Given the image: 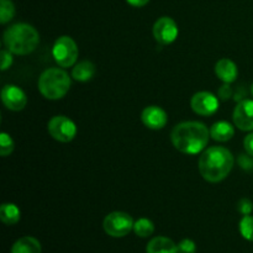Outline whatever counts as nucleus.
Returning a JSON list of instances; mask_svg holds the SVG:
<instances>
[{
	"label": "nucleus",
	"mask_w": 253,
	"mask_h": 253,
	"mask_svg": "<svg viewBox=\"0 0 253 253\" xmlns=\"http://www.w3.org/2000/svg\"><path fill=\"white\" fill-rule=\"evenodd\" d=\"M197 252V245L193 240L184 239L178 244V253H195Z\"/></svg>",
	"instance_id": "23"
},
{
	"label": "nucleus",
	"mask_w": 253,
	"mask_h": 253,
	"mask_svg": "<svg viewBox=\"0 0 253 253\" xmlns=\"http://www.w3.org/2000/svg\"><path fill=\"white\" fill-rule=\"evenodd\" d=\"M240 234L247 241L253 242V216L251 215H245L241 219L239 225Z\"/></svg>",
	"instance_id": "21"
},
{
	"label": "nucleus",
	"mask_w": 253,
	"mask_h": 253,
	"mask_svg": "<svg viewBox=\"0 0 253 253\" xmlns=\"http://www.w3.org/2000/svg\"><path fill=\"white\" fill-rule=\"evenodd\" d=\"M239 165L242 169L245 170H252L253 169V157L247 155H240L239 157Z\"/></svg>",
	"instance_id": "26"
},
{
	"label": "nucleus",
	"mask_w": 253,
	"mask_h": 253,
	"mask_svg": "<svg viewBox=\"0 0 253 253\" xmlns=\"http://www.w3.org/2000/svg\"><path fill=\"white\" fill-rule=\"evenodd\" d=\"M234 155L227 148L212 146L205 150L199 158V172L209 183H219L224 180L234 168Z\"/></svg>",
	"instance_id": "2"
},
{
	"label": "nucleus",
	"mask_w": 253,
	"mask_h": 253,
	"mask_svg": "<svg viewBox=\"0 0 253 253\" xmlns=\"http://www.w3.org/2000/svg\"><path fill=\"white\" fill-rule=\"evenodd\" d=\"M21 219V211L19 207L12 203H4L0 207V220L5 225H16Z\"/></svg>",
	"instance_id": "18"
},
{
	"label": "nucleus",
	"mask_w": 253,
	"mask_h": 253,
	"mask_svg": "<svg viewBox=\"0 0 253 253\" xmlns=\"http://www.w3.org/2000/svg\"><path fill=\"white\" fill-rule=\"evenodd\" d=\"M237 210H239L240 214L245 215H251L253 211V203L249 198H242L240 199V202L237 203Z\"/></svg>",
	"instance_id": "24"
},
{
	"label": "nucleus",
	"mask_w": 253,
	"mask_h": 253,
	"mask_svg": "<svg viewBox=\"0 0 253 253\" xmlns=\"http://www.w3.org/2000/svg\"><path fill=\"white\" fill-rule=\"evenodd\" d=\"M1 100L11 111H21L27 104V96L20 86L7 84L1 89Z\"/></svg>",
	"instance_id": "11"
},
{
	"label": "nucleus",
	"mask_w": 253,
	"mask_h": 253,
	"mask_svg": "<svg viewBox=\"0 0 253 253\" xmlns=\"http://www.w3.org/2000/svg\"><path fill=\"white\" fill-rule=\"evenodd\" d=\"M0 57H1V67H0V69L4 72L6 71V69H9L12 64L11 52H10L9 49H2V51L0 52Z\"/></svg>",
	"instance_id": "25"
},
{
	"label": "nucleus",
	"mask_w": 253,
	"mask_h": 253,
	"mask_svg": "<svg viewBox=\"0 0 253 253\" xmlns=\"http://www.w3.org/2000/svg\"><path fill=\"white\" fill-rule=\"evenodd\" d=\"M251 93H252V95H253V84H252V86H251Z\"/></svg>",
	"instance_id": "30"
},
{
	"label": "nucleus",
	"mask_w": 253,
	"mask_h": 253,
	"mask_svg": "<svg viewBox=\"0 0 253 253\" xmlns=\"http://www.w3.org/2000/svg\"><path fill=\"white\" fill-rule=\"evenodd\" d=\"M15 5L11 0H0V24L5 25L14 19Z\"/></svg>",
	"instance_id": "20"
},
{
	"label": "nucleus",
	"mask_w": 253,
	"mask_h": 253,
	"mask_svg": "<svg viewBox=\"0 0 253 253\" xmlns=\"http://www.w3.org/2000/svg\"><path fill=\"white\" fill-rule=\"evenodd\" d=\"M71 78L61 68H48L40 76L39 90L49 100H58L66 96L71 89Z\"/></svg>",
	"instance_id": "4"
},
{
	"label": "nucleus",
	"mask_w": 253,
	"mask_h": 253,
	"mask_svg": "<svg viewBox=\"0 0 253 253\" xmlns=\"http://www.w3.org/2000/svg\"><path fill=\"white\" fill-rule=\"evenodd\" d=\"M95 74V64L90 61H82L72 69V77L77 82H88Z\"/></svg>",
	"instance_id": "17"
},
{
	"label": "nucleus",
	"mask_w": 253,
	"mask_h": 253,
	"mask_svg": "<svg viewBox=\"0 0 253 253\" xmlns=\"http://www.w3.org/2000/svg\"><path fill=\"white\" fill-rule=\"evenodd\" d=\"M215 74H216L220 81L230 84L234 83L237 79L239 69H237L236 63L234 61L229 58H221L215 64Z\"/></svg>",
	"instance_id": "13"
},
{
	"label": "nucleus",
	"mask_w": 253,
	"mask_h": 253,
	"mask_svg": "<svg viewBox=\"0 0 253 253\" xmlns=\"http://www.w3.org/2000/svg\"><path fill=\"white\" fill-rule=\"evenodd\" d=\"M146 253H178V245L168 237H153L146 246Z\"/></svg>",
	"instance_id": "14"
},
{
	"label": "nucleus",
	"mask_w": 253,
	"mask_h": 253,
	"mask_svg": "<svg viewBox=\"0 0 253 253\" xmlns=\"http://www.w3.org/2000/svg\"><path fill=\"white\" fill-rule=\"evenodd\" d=\"M52 56L59 67L68 68L76 64L78 58V46L72 37L61 36L54 42Z\"/></svg>",
	"instance_id": "6"
},
{
	"label": "nucleus",
	"mask_w": 253,
	"mask_h": 253,
	"mask_svg": "<svg viewBox=\"0 0 253 253\" xmlns=\"http://www.w3.org/2000/svg\"><path fill=\"white\" fill-rule=\"evenodd\" d=\"M48 132L58 142H71L77 135V126L73 121L64 115H56L48 121Z\"/></svg>",
	"instance_id": "7"
},
{
	"label": "nucleus",
	"mask_w": 253,
	"mask_h": 253,
	"mask_svg": "<svg viewBox=\"0 0 253 253\" xmlns=\"http://www.w3.org/2000/svg\"><path fill=\"white\" fill-rule=\"evenodd\" d=\"M235 135V127L227 121H217L210 127V136L217 142H227Z\"/></svg>",
	"instance_id": "15"
},
{
	"label": "nucleus",
	"mask_w": 253,
	"mask_h": 253,
	"mask_svg": "<svg viewBox=\"0 0 253 253\" xmlns=\"http://www.w3.org/2000/svg\"><path fill=\"white\" fill-rule=\"evenodd\" d=\"M210 138V130L200 121H184L173 127L170 141L175 150L185 155H198L205 150Z\"/></svg>",
	"instance_id": "1"
},
{
	"label": "nucleus",
	"mask_w": 253,
	"mask_h": 253,
	"mask_svg": "<svg viewBox=\"0 0 253 253\" xmlns=\"http://www.w3.org/2000/svg\"><path fill=\"white\" fill-rule=\"evenodd\" d=\"M133 219L127 212L123 211H113L106 215L103 221L104 231L106 235L115 239L125 237L133 231Z\"/></svg>",
	"instance_id": "5"
},
{
	"label": "nucleus",
	"mask_w": 253,
	"mask_h": 253,
	"mask_svg": "<svg viewBox=\"0 0 253 253\" xmlns=\"http://www.w3.org/2000/svg\"><path fill=\"white\" fill-rule=\"evenodd\" d=\"M14 147V140L11 138V136L6 132H1V135H0V155H1V157L11 155Z\"/></svg>",
	"instance_id": "22"
},
{
	"label": "nucleus",
	"mask_w": 253,
	"mask_h": 253,
	"mask_svg": "<svg viewBox=\"0 0 253 253\" xmlns=\"http://www.w3.org/2000/svg\"><path fill=\"white\" fill-rule=\"evenodd\" d=\"M244 147L246 152L253 157V132L247 135L244 140Z\"/></svg>",
	"instance_id": "28"
},
{
	"label": "nucleus",
	"mask_w": 253,
	"mask_h": 253,
	"mask_svg": "<svg viewBox=\"0 0 253 253\" xmlns=\"http://www.w3.org/2000/svg\"><path fill=\"white\" fill-rule=\"evenodd\" d=\"M153 36L161 44H170L177 40L179 30L172 17L162 16L153 25Z\"/></svg>",
	"instance_id": "9"
},
{
	"label": "nucleus",
	"mask_w": 253,
	"mask_h": 253,
	"mask_svg": "<svg viewBox=\"0 0 253 253\" xmlns=\"http://www.w3.org/2000/svg\"><path fill=\"white\" fill-rule=\"evenodd\" d=\"M131 6H135V7H142L145 5L148 4L150 0H126Z\"/></svg>",
	"instance_id": "29"
},
{
	"label": "nucleus",
	"mask_w": 253,
	"mask_h": 253,
	"mask_svg": "<svg viewBox=\"0 0 253 253\" xmlns=\"http://www.w3.org/2000/svg\"><path fill=\"white\" fill-rule=\"evenodd\" d=\"M4 44L11 53L17 56H26L37 48L40 35L34 26L29 24H15L5 30Z\"/></svg>",
	"instance_id": "3"
},
{
	"label": "nucleus",
	"mask_w": 253,
	"mask_h": 253,
	"mask_svg": "<svg viewBox=\"0 0 253 253\" xmlns=\"http://www.w3.org/2000/svg\"><path fill=\"white\" fill-rule=\"evenodd\" d=\"M141 120L146 127L151 130H161L167 125L168 115L160 106L151 105L143 109L141 114Z\"/></svg>",
	"instance_id": "12"
},
{
	"label": "nucleus",
	"mask_w": 253,
	"mask_h": 253,
	"mask_svg": "<svg viewBox=\"0 0 253 253\" xmlns=\"http://www.w3.org/2000/svg\"><path fill=\"white\" fill-rule=\"evenodd\" d=\"M190 106L200 116L214 115L219 109V98L210 91H198L192 96Z\"/></svg>",
	"instance_id": "8"
},
{
	"label": "nucleus",
	"mask_w": 253,
	"mask_h": 253,
	"mask_svg": "<svg viewBox=\"0 0 253 253\" xmlns=\"http://www.w3.org/2000/svg\"><path fill=\"white\" fill-rule=\"evenodd\" d=\"M133 232L136 236L142 237V239L150 237L155 232V224L147 217H141L136 220L133 224Z\"/></svg>",
	"instance_id": "19"
},
{
	"label": "nucleus",
	"mask_w": 253,
	"mask_h": 253,
	"mask_svg": "<svg viewBox=\"0 0 253 253\" xmlns=\"http://www.w3.org/2000/svg\"><path fill=\"white\" fill-rule=\"evenodd\" d=\"M217 95H219V98L221 99V100H224V101L231 98V96H232V89H231V86H230V84L224 83V85L220 86L219 91H217Z\"/></svg>",
	"instance_id": "27"
},
{
	"label": "nucleus",
	"mask_w": 253,
	"mask_h": 253,
	"mask_svg": "<svg viewBox=\"0 0 253 253\" xmlns=\"http://www.w3.org/2000/svg\"><path fill=\"white\" fill-rule=\"evenodd\" d=\"M42 247L37 239L32 236H24L17 240L11 247V253H41Z\"/></svg>",
	"instance_id": "16"
},
{
	"label": "nucleus",
	"mask_w": 253,
	"mask_h": 253,
	"mask_svg": "<svg viewBox=\"0 0 253 253\" xmlns=\"http://www.w3.org/2000/svg\"><path fill=\"white\" fill-rule=\"evenodd\" d=\"M234 124L241 131H253V100L244 99L237 104L232 114Z\"/></svg>",
	"instance_id": "10"
}]
</instances>
